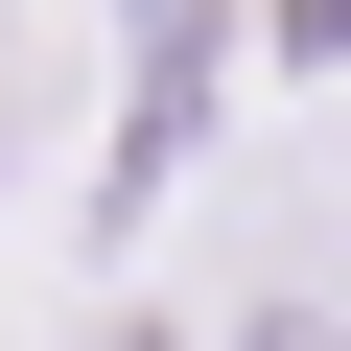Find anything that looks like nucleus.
I'll return each instance as SVG.
<instances>
[{
    "mask_svg": "<svg viewBox=\"0 0 351 351\" xmlns=\"http://www.w3.org/2000/svg\"><path fill=\"white\" fill-rule=\"evenodd\" d=\"M234 351H351V328H328V304H258V328H234Z\"/></svg>",
    "mask_w": 351,
    "mask_h": 351,
    "instance_id": "1",
    "label": "nucleus"
}]
</instances>
